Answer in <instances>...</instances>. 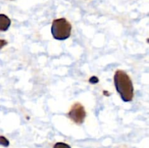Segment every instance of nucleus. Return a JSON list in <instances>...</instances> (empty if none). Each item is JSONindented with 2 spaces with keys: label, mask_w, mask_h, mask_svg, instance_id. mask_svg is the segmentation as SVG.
Instances as JSON below:
<instances>
[{
  "label": "nucleus",
  "mask_w": 149,
  "mask_h": 148,
  "mask_svg": "<svg viewBox=\"0 0 149 148\" xmlns=\"http://www.w3.org/2000/svg\"><path fill=\"white\" fill-rule=\"evenodd\" d=\"M90 82L91 83V84H97V82H98V78H97L96 76H93L91 77V78H90Z\"/></svg>",
  "instance_id": "obj_7"
},
{
  "label": "nucleus",
  "mask_w": 149,
  "mask_h": 148,
  "mask_svg": "<svg viewBox=\"0 0 149 148\" xmlns=\"http://www.w3.org/2000/svg\"><path fill=\"white\" fill-rule=\"evenodd\" d=\"M7 44V41L4 39H0V49H2L4 46Z\"/></svg>",
  "instance_id": "obj_8"
},
{
  "label": "nucleus",
  "mask_w": 149,
  "mask_h": 148,
  "mask_svg": "<svg viewBox=\"0 0 149 148\" xmlns=\"http://www.w3.org/2000/svg\"><path fill=\"white\" fill-rule=\"evenodd\" d=\"M71 25L66 19L59 18L54 20L51 27V33L55 39L65 40L71 33Z\"/></svg>",
  "instance_id": "obj_2"
},
{
  "label": "nucleus",
  "mask_w": 149,
  "mask_h": 148,
  "mask_svg": "<svg viewBox=\"0 0 149 148\" xmlns=\"http://www.w3.org/2000/svg\"><path fill=\"white\" fill-rule=\"evenodd\" d=\"M0 145L4 147H7L10 145V142L5 136H0Z\"/></svg>",
  "instance_id": "obj_5"
},
{
  "label": "nucleus",
  "mask_w": 149,
  "mask_h": 148,
  "mask_svg": "<svg viewBox=\"0 0 149 148\" xmlns=\"http://www.w3.org/2000/svg\"><path fill=\"white\" fill-rule=\"evenodd\" d=\"M68 116L71 120L77 124L80 125L84 123L86 118V111L82 104L77 102L71 107V110L68 112Z\"/></svg>",
  "instance_id": "obj_3"
},
{
  "label": "nucleus",
  "mask_w": 149,
  "mask_h": 148,
  "mask_svg": "<svg viewBox=\"0 0 149 148\" xmlns=\"http://www.w3.org/2000/svg\"><path fill=\"white\" fill-rule=\"evenodd\" d=\"M52 148H71L68 144H65L64 142H57L54 145Z\"/></svg>",
  "instance_id": "obj_6"
},
{
  "label": "nucleus",
  "mask_w": 149,
  "mask_h": 148,
  "mask_svg": "<svg viewBox=\"0 0 149 148\" xmlns=\"http://www.w3.org/2000/svg\"><path fill=\"white\" fill-rule=\"evenodd\" d=\"M114 85L121 98L125 102H131L134 97V87L129 75L125 71L118 70L113 77Z\"/></svg>",
  "instance_id": "obj_1"
},
{
  "label": "nucleus",
  "mask_w": 149,
  "mask_h": 148,
  "mask_svg": "<svg viewBox=\"0 0 149 148\" xmlns=\"http://www.w3.org/2000/svg\"><path fill=\"white\" fill-rule=\"evenodd\" d=\"M11 25V20L6 15L0 14V31H6Z\"/></svg>",
  "instance_id": "obj_4"
},
{
  "label": "nucleus",
  "mask_w": 149,
  "mask_h": 148,
  "mask_svg": "<svg viewBox=\"0 0 149 148\" xmlns=\"http://www.w3.org/2000/svg\"><path fill=\"white\" fill-rule=\"evenodd\" d=\"M147 42H148V43L149 44V39H147Z\"/></svg>",
  "instance_id": "obj_9"
}]
</instances>
